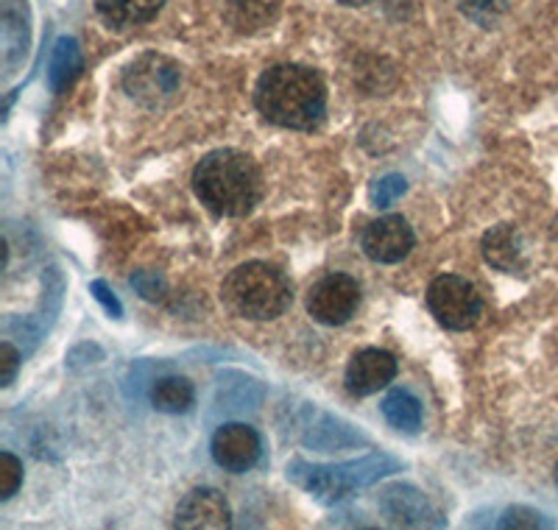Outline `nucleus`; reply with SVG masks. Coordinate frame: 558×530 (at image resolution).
I'll use <instances>...</instances> for the list:
<instances>
[{"mask_svg":"<svg viewBox=\"0 0 558 530\" xmlns=\"http://www.w3.org/2000/svg\"><path fill=\"white\" fill-rule=\"evenodd\" d=\"M82 51H78L76 39H59L57 51H53L51 59V73H48V82H51V89L57 95L68 93V87L78 79L82 73Z\"/></svg>","mask_w":558,"mask_h":530,"instance_id":"obj_17","label":"nucleus"},{"mask_svg":"<svg viewBox=\"0 0 558 530\" xmlns=\"http://www.w3.org/2000/svg\"><path fill=\"white\" fill-rule=\"evenodd\" d=\"M380 508L391 519V525H402V528H441L445 525L430 499L405 483L388 486L380 497Z\"/></svg>","mask_w":558,"mask_h":530,"instance_id":"obj_10","label":"nucleus"},{"mask_svg":"<svg viewBox=\"0 0 558 530\" xmlns=\"http://www.w3.org/2000/svg\"><path fill=\"white\" fill-rule=\"evenodd\" d=\"M221 299L229 313L248 322H271L291 304V285L286 274L268 263H243L221 285Z\"/></svg>","mask_w":558,"mask_h":530,"instance_id":"obj_3","label":"nucleus"},{"mask_svg":"<svg viewBox=\"0 0 558 530\" xmlns=\"http://www.w3.org/2000/svg\"><path fill=\"white\" fill-rule=\"evenodd\" d=\"M193 399H196V392H193V385L184 377H162L151 388L154 408L162 413L191 411Z\"/></svg>","mask_w":558,"mask_h":530,"instance_id":"obj_18","label":"nucleus"},{"mask_svg":"<svg viewBox=\"0 0 558 530\" xmlns=\"http://www.w3.org/2000/svg\"><path fill=\"white\" fill-rule=\"evenodd\" d=\"M173 525L182 530H221L232 525V511L221 492L196 489L179 503Z\"/></svg>","mask_w":558,"mask_h":530,"instance_id":"obj_11","label":"nucleus"},{"mask_svg":"<svg viewBox=\"0 0 558 530\" xmlns=\"http://www.w3.org/2000/svg\"><path fill=\"white\" fill-rule=\"evenodd\" d=\"M413 243H416L413 229L408 227L402 215H386L380 221H372L361 238V246L366 252V257L386 265L405 260L411 254Z\"/></svg>","mask_w":558,"mask_h":530,"instance_id":"obj_9","label":"nucleus"},{"mask_svg":"<svg viewBox=\"0 0 558 530\" xmlns=\"http://www.w3.org/2000/svg\"><path fill=\"white\" fill-rule=\"evenodd\" d=\"M556 483H558V463H556Z\"/></svg>","mask_w":558,"mask_h":530,"instance_id":"obj_27","label":"nucleus"},{"mask_svg":"<svg viewBox=\"0 0 558 530\" xmlns=\"http://www.w3.org/2000/svg\"><path fill=\"white\" fill-rule=\"evenodd\" d=\"M357 304H361V288L347 274H330L318 279L307 293V313L327 327L347 324L357 313Z\"/></svg>","mask_w":558,"mask_h":530,"instance_id":"obj_7","label":"nucleus"},{"mask_svg":"<svg viewBox=\"0 0 558 530\" xmlns=\"http://www.w3.org/2000/svg\"><path fill=\"white\" fill-rule=\"evenodd\" d=\"M483 257L488 265H495L497 272L520 274L525 268V249H522L520 232L511 224L488 229L483 238Z\"/></svg>","mask_w":558,"mask_h":530,"instance_id":"obj_13","label":"nucleus"},{"mask_svg":"<svg viewBox=\"0 0 558 530\" xmlns=\"http://www.w3.org/2000/svg\"><path fill=\"white\" fill-rule=\"evenodd\" d=\"M254 104L263 118L277 127L313 129L327 109V89L316 70L302 64H277L257 82Z\"/></svg>","mask_w":558,"mask_h":530,"instance_id":"obj_2","label":"nucleus"},{"mask_svg":"<svg viewBox=\"0 0 558 530\" xmlns=\"http://www.w3.org/2000/svg\"><path fill=\"white\" fill-rule=\"evenodd\" d=\"M458 7H461V12L472 23H477L483 28H492L506 14L508 0H458Z\"/></svg>","mask_w":558,"mask_h":530,"instance_id":"obj_19","label":"nucleus"},{"mask_svg":"<svg viewBox=\"0 0 558 530\" xmlns=\"http://www.w3.org/2000/svg\"><path fill=\"white\" fill-rule=\"evenodd\" d=\"M383 417L402 433H416L422 427V402L405 388H393L383 399Z\"/></svg>","mask_w":558,"mask_h":530,"instance_id":"obj_16","label":"nucleus"},{"mask_svg":"<svg viewBox=\"0 0 558 530\" xmlns=\"http://www.w3.org/2000/svg\"><path fill=\"white\" fill-rule=\"evenodd\" d=\"M260 436H257V430L248 427V424H223V427L216 430V436H213V458H216L218 467L227 469V472H248L254 463L260 461Z\"/></svg>","mask_w":558,"mask_h":530,"instance_id":"obj_8","label":"nucleus"},{"mask_svg":"<svg viewBox=\"0 0 558 530\" xmlns=\"http://www.w3.org/2000/svg\"><path fill=\"white\" fill-rule=\"evenodd\" d=\"M20 369V352L9 341L0 344V385H12Z\"/></svg>","mask_w":558,"mask_h":530,"instance_id":"obj_23","label":"nucleus"},{"mask_svg":"<svg viewBox=\"0 0 558 530\" xmlns=\"http://www.w3.org/2000/svg\"><path fill=\"white\" fill-rule=\"evenodd\" d=\"M89 291H93V297H96L98 302L104 304V310H107L109 316H112V318H121V316H123L121 302H118V297H114V293L109 291L107 282H101V279H96V282L89 285Z\"/></svg>","mask_w":558,"mask_h":530,"instance_id":"obj_24","label":"nucleus"},{"mask_svg":"<svg viewBox=\"0 0 558 530\" xmlns=\"http://www.w3.org/2000/svg\"><path fill=\"white\" fill-rule=\"evenodd\" d=\"M500 528H550L545 517L525 505H517V508H508L500 517Z\"/></svg>","mask_w":558,"mask_h":530,"instance_id":"obj_22","label":"nucleus"},{"mask_svg":"<svg viewBox=\"0 0 558 530\" xmlns=\"http://www.w3.org/2000/svg\"><path fill=\"white\" fill-rule=\"evenodd\" d=\"M405 190H408L405 177H400V173H388V177L375 179V182H372L368 196H372V204H375V207H391L397 198L405 196Z\"/></svg>","mask_w":558,"mask_h":530,"instance_id":"obj_20","label":"nucleus"},{"mask_svg":"<svg viewBox=\"0 0 558 530\" xmlns=\"http://www.w3.org/2000/svg\"><path fill=\"white\" fill-rule=\"evenodd\" d=\"M162 7H166V0H96L98 14L112 28L140 26V23L151 20Z\"/></svg>","mask_w":558,"mask_h":530,"instance_id":"obj_14","label":"nucleus"},{"mask_svg":"<svg viewBox=\"0 0 558 530\" xmlns=\"http://www.w3.org/2000/svg\"><path fill=\"white\" fill-rule=\"evenodd\" d=\"M427 308L441 327L456 329V333L475 327L483 313L481 293L475 291V285L456 274L433 279L427 288Z\"/></svg>","mask_w":558,"mask_h":530,"instance_id":"obj_5","label":"nucleus"},{"mask_svg":"<svg viewBox=\"0 0 558 530\" xmlns=\"http://www.w3.org/2000/svg\"><path fill=\"white\" fill-rule=\"evenodd\" d=\"M179 64L171 59L157 57V53H146V57L134 59L123 73V89L129 98L146 104V107H159V104L171 101L179 89Z\"/></svg>","mask_w":558,"mask_h":530,"instance_id":"obj_6","label":"nucleus"},{"mask_svg":"<svg viewBox=\"0 0 558 530\" xmlns=\"http://www.w3.org/2000/svg\"><path fill=\"white\" fill-rule=\"evenodd\" d=\"M338 3H343V7H366L368 0H338Z\"/></svg>","mask_w":558,"mask_h":530,"instance_id":"obj_26","label":"nucleus"},{"mask_svg":"<svg viewBox=\"0 0 558 530\" xmlns=\"http://www.w3.org/2000/svg\"><path fill=\"white\" fill-rule=\"evenodd\" d=\"M279 14V0H227L229 26L241 34H254L271 26Z\"/></svg>","mask_w":558,"mask_h":530,"instance_id":"obj_15","label":"nucleus"},{"mask_svg":"<svg viewBox=\"0 0 558 530\" xmlns=\"http://www.w3.org/2000/svg\"><path fill=\"white\" fill-rule=\"evenodd\" d=\"M397 469H400V461H393L388 455H368V458H361V461L332 463V467L307 463L302 458H296L288 467V478L299 489H305L307 494L322 499V503H341L355 489L372 486V483H377L386 474L397 472Z\"/></svg>","mask_w":558,"mask_h":530,"instance_id":"obj_4","label":"nucleus"},{"mask_svg":"<svg viewBox=\"0 0 558 530\" xmlns=\"http://www.w3.org/2000/svg\"><path fill=\"white\" fill-rule=\"evenodd\" d=\"M132 285H134V288H137V291L143 293V297H146V299H157V297H159V293H157V291H159V279L151 277V274H143V272L134 274Z\"/></svg>","mask_w":558,"mask_h":530,"instance_id":"obj_25","label":"nucleus"},{"mask_svg":"<svg viewBox=\"0 0 558 530\" xmlns=\"http://www.w3.org/2000/svg\"><path fill=\"white\" fill-rule=\"evenodd\" d=\"M193 190L209 213L221 218H241L260 202V168L248 154L238 148L209 152L193 171Z\"/></svg>","mask_w":558,"mask_h":530,"instance_id":"obj_1","label":"nucleus"},{"mask_svg":"<svg viewBox=\"0 0 558 530\" xmlns=\"http://www.w3.org/2000/svg\"><path fill=\"white\" fill-rule=\"evenodd\" d=\"M23 486V463L9 449L0 453V499H12Z\"/></svg>","mask_w":558,"mask_h":530,"instance_id":"obj_21","label":"nucleus"},{"mask_svg":"<svg viewBox=\"0 0 558 530\" xmlns=\"http://www.w3.org/2000/svg\"><path fill=\"white\" fill-rule=\"evenodd\" d=\"M397 377V360L386 349H361L347 366V392L352 397H368L386 388Z\"/></svg>","mask_w":558,"mask_h":530,"instance_id":"obj_12","label":"nucleus"}]
</instances>
